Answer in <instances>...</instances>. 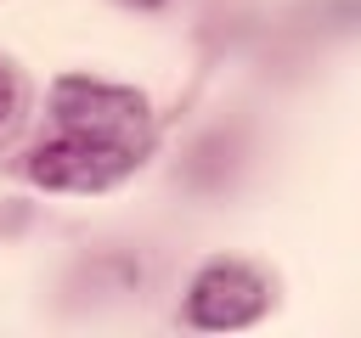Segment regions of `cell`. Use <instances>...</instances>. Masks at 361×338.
<instances>
[{"label": "cell", "mask_w": 361, "mask_h": 338, "mask_svg": "<svg viewBox=\"0 0 361 338\" xmlns=\"http://www.w3.org/2000/svg\"><path fill=\"white\" fill-rule=\"evenodd\" d=\"M45 107H51L56 130H73V135L124 141V146H141V152L152 141V101L141 90L96 79V73H62V79H51Z\"/></svg>", "instance_id": "obj_1"}, {"label": "cell", "mask_w": 361, "mask_h": 338, "mask_svg": "<svg viewBox=\"0 0 361 338\" xmlns=\"http://www.w3.org/2000/svg\"><path fill=\"white\" fill-rule=\"evenodd\" d=\"M141 169V146H124V141H96V135H51L39 141L28 158H23V175L39 186V192H113L118 180H130Z\"/></svg>", "instance_id": "obj_2"}, {"label": "cell", "mask_w": 361, "mask_h": 338, "mask_svg": "<svg viewBox=\"0 0 361 338\" xmlns=\"http://www.w3.org/2000/svg\"><path fill=\"white\" fill-rule=\"evenodd\" d=\"M271 310V276L254 270L248 259H203L186 282V327L197 332H237V327H254L259 315Z\"/></svg>", "instance_id": "obj_3"}, {"label": "cell", "mask_w": 361, "mask_h": 338, "mask_svg": "<svg viewBox=\"0 0 361 338\" xmlns=\"http://www.w3.org/2000/svg\"><path fill=\"white\" fill-rule=\"evenodd\" d=\"M23 113V73L11 68V56H0V130Z\"/></svg>", "instance_id": "obj_4"}, {"label": "cell", "mask_w": 361, "mask_h": 338, "mask_svg": "<svg viewBox=\"0 0 361 338\" xmlns=\"http://www.w3.org/2000/svg\"><path fill=\"white\" fill-rule=\"evenodd\" d=\"M322 17L333 28H361V0H322Z\"/></svg>", "instance_id": "obj_5"}, {"label": "cell", "mask_w": 361, "mask_h": 338, "mask_svg": "<svg viewBox=\"0 0 361 338\" xmlns=\"http://www.w3.org/2000/svg\"><path fill=\"white\" fill-rule=\"evenodd\" d=\"M118 6H130V11H158V6H169V0H118Z\"/></svg>", "instance_id": "obj_6"}]
</instances>
